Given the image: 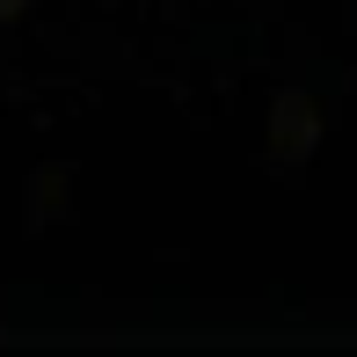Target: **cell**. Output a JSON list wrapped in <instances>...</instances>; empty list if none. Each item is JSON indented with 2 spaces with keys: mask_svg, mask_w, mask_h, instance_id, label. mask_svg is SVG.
Listing matches in <instances>:
<instances>
[{
  "mask_svg": "<svg viewBox=\"0 0 357 357\" xmlns=\"http://www.w3.org/2000/svg\"><path fill=\"white\" fill-rule=\"evenodd\" d=\"M0 15H22V0H0Z\"/></svg>",
  "mask_w": 357,
  "mask_h": 357,
  "instance_id": "obj_2",
  "label": "cell"
},
{
  "mask_svg": "<svg viewBox=\"0 0 357 357\" xmlns=\"http://www.w3.org/2000/svg\"><path fill=\"white\" fill-rule=\"evenodd\" d=\"M314 139H321V109H314V95L284 88L278 102H270V160H278V168H299V160L314 153Z\"/></svg>",
  "mask_w": 357,
  "mask_h": 357,
  "instance_id": "obj_1",
  "label": "cell"
}]
</instances>
